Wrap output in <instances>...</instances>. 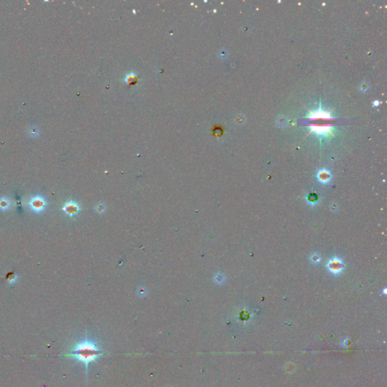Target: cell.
Returning a JSON list of instances; mask_svg holds the SVG:
<instances>
[{
	"mask_svg": "<svg viewBox=\"0 0 387 387\" xmlns=\"http://www.w3.org/2000/svg\"><path fill=\"white\" fill-rule=\"evenodd\" d=\"M16 279H17V276L14 275V274H11V275H9V274L8 275V282L9 283L12 284V283L15 282Z\"/></svg>",
	"mask_w": 387,
	"mask_h": 387,
	"instance_id": "obj_10",
	"label": "cell"
},
{
	"mask_svg": "<svg viewBox=\"0 0 387 387\" xmlns=\"http://www.w3.org/2000/svg\"><path fill=\"white\" fill-rule=\"evenodd\" d=\"M40 134V130L36 126H30L27 129V135L31 138H36Z\"/></svg>",
	"mask_w": 387,
	"mask_h": 387,
	"instance_id": "obj_6",
	"label": "cell"
},
{
	"mask_svg": "<svg viewBox=\"0 0 387 387\" xmlns=\"http://www.w3.org/2000/svg\"><path fill=\"white\" fill-rule=\"evenodd\" d=\"M10 206V202L8 198L2 197L0 198V209H7Z\"/></svg>",
	"mask_w": 387,
	"mask_h": 387,
	"instance_id": "obj_8",
	"label": "cell"
},
{
	"mask_svg": "<svg viewBox=\"0 0 387 387\" xmlns=\"http://www.w3.org/2000/svg\"><path fill=\"white\" fill-rule=\"evenodd\" d=\"M318 178L320 179V181L321 182H327L329 179H330V174H329L328 172L325 171H321L318 174Z\"/></svg>",
	"mask_w": 387,
	"mask_h": 387,
	"instance_id": "obj_7",
	"label": "cell"
},
{
	"mask_svg": "<svg viewBox=\"0 0 387 387\" xmlns=\"http://www.w3.org/2000/svg\"><path fill=\"white\" fill-rule=\"evenodd\" d=\"M276 123L281 128L285 127L287 124V117H285L284 115H280L279 117H278L277 120H276Z\"/></svg>",
	"mask_w": 387,
	"mask_h": 387,
	"instance_id": "obj_5",
	"label": "cell"
},
{
	"mask_svg": "<svg viewBox=\"0 0 387 387\" xmlns=\"http://www.w3.org/2000/svg\"><path fill=\"white\" fill-rule=\"evenodd\" d=\"M46 203L45 199L40 196H36L30 199V207L35 212L40 213L42 212L45 208Z\"/></svg>",
	"mask_w": 387,
	"mask_h": 387,
	"instance_id": "obj_2",
	"label": "cell"
},
{
	"mask_svg": "<svg viewBox=\"0 0 387 387\" xmlns=\"http://www.w3.org/2000/svg\"><path fill=\"white\" fill-rule=\"evenodd\" d=\"M369 88H370V85L366 82H362L359 86V89L362 92H367L369 89Z\"/></svg>",
	"mask_w": 387,
	"mask_h": 387,
	"instance_id": "obj_9",
	"label": "cell"
},
{
	"mask_svg": "<svg viewBox=\"0 0 387 387\" xmlns=\"http://www.w3.org/2000/svg\"><path fill=\"white\" fill-rule=\"evenodd\" d=\"M245 120H246V118L243 117V115H239L238 119H237V122H238V123H244Z\"/></svg>",
	"mask_w": 387,
	"mask_h": 387,
	"instance_id": "obj_11",
	"label": "cell"
},
{
	"mask_svg": "<svg viewBox=\"0 0 387 387\" xmlns=\"http://www.w3.org/2000/svg\"><path fill=\"white\" fill-rule=\"evenodd\" d=\"M329 270L334 274L340 272L342 270V263L338 259H334L329 262Z\"/></svg>",
	"mask_w": 387,
	"mask_h": 387,
	"instance_id": "obj_4",
	"label": "cell"
},
{
	"mask_svg": "<svg viewBox=\"0 0 387 387\" xmlns=\"http://www.w3.org/2000/svg\"><path fill=\"white\" fill-rule=\"evenodd\" d=\"M62 209H63V210L64 211L67 215H68V216H74V215L78 212V210H79V206H78V205H77L76 203L70 201V202L67 203Z\"/></svg>",
	"mask_w": 387,
	"mask_h": 387,
	"instance_id": "obj_3",
	"label": "cell"
},
{
	"mask_svg": "<svg viewBox=\"0 0 387 387\" xmlns=\"http://www.w3.org/2000/svg\"><path fill=\"white\" fill-rule=\"evenodd\" d=\"M103 354H105V352L101 349L95 340L85 337L75 342L70 351L64 355V356L84 364L87 376L89 363L95 362L96 359Z\"/></svg>",
	"mask_w": 387,
	"mask_h": 387,
	"instance_id": "obj_1",
	"label": "cell"
}]
</instances>
